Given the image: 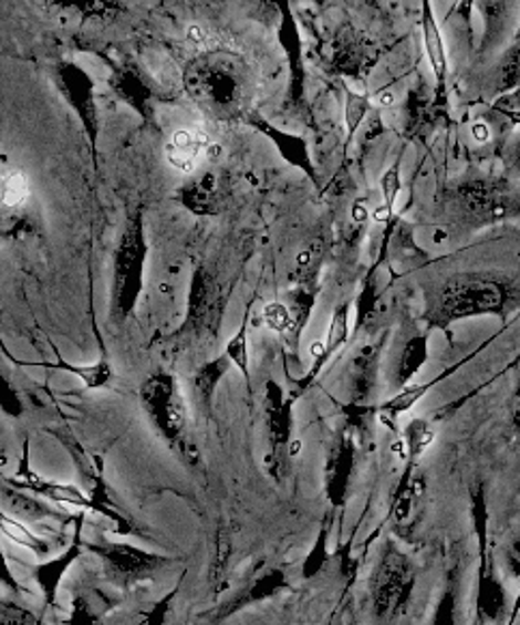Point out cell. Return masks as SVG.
<instances>
[{
    "instance_id": "cell-22",
    "label": "cell",
    "mask_w": 520,
    "mask_h": 625,
    "mask_svg": "<svg viewBox=\"0 0 520 625\" xmlns=\"http://www.w3.org/2000/svg\"><path fill=\"white\" fill-rule=\"evenodd\" d=\"M112 86L123 102H127L143 118H149L150 111H153L150 108L153 95H150L149 84L143 80V75L132 67H118L114 72V77H112Z\"/></svg>"
},
{
    "instance_id": "cell-44",
    "label": "cell",
    "mask_w": 520,
    "mask_h": 625,
    "mask_svg": "<svg viewBox=\"0 0 520 625\" xmlns=\"http://www.w3.org/2000/svg\"><path fill=\"white\" fill-rule=\"evenodd\" d=\"M510 164H512V168H519L520 170V138L517 140V145L512 147V153H510Z\"/></svg>"
},
{
    "instance_id": "cell-25",
    "label": "cell",
    "mask_w": 520,
    "mask_h": 625,
    "mask_svg": "<svg viewBox=\"0 0 520 625\" xmlns=\"http://www.w3.org/2000/svg\"><path fill=\"white\" fill-rule=\"evenodd\" d=\"M2 503L11 514L18 515L27 522H43V520H61L67 518L65 512L54 510L52 506L43 503L38 497H29L24 492H18L13 486L2 490Z\"/></svg>"
},
{
    "instance_id": "cell-11",
    "label": "cell",
    "mask_w": 520,
    "mask_h": 625,
    "mask_svg": "<svg viewBox=\"0 0 520 625\" xmlns=\"http://www.w3.org/2000/svg\"><path fill=\"white\" fill-rule=\"evenodd\" d=\"M56 74H59V86L65 100L80 116L84 132L91 145L95 147L97 136H100V116H97V102H95V84L91 75L72 61H61L56 67Z\"/></svg>"
},
{
    "instance_id": "cell-18",
    "label": "cell",
    "mask_w": 520,
    "mask_h": 625,
    "mask_svg": "<svg viewBox=\"0 0 520 625\" xmlns=\"http://www.w3.org/2000/svg\"><path fill=\"white\" fill-rule=\"evenodd\" d=\"M9 486L31 490L33 494L56 501V503H67V506L91 510V497L89 494H84L80 488L70 486V483H56V481H50V479L39 478L38 473L31 471V467H29V456H24L20 471L13 478H9Z\"/></svg>"
},
{
    "instance_id": "cell-27",
    "label": "cell",
    "mask_w": 520,
    "mask_h": 625,
    "mask_svg": "<svg viewBox=\"0 0 520 625\" xmlns=\"http://www.w3.org/2000/svg\"><path fill=\"white\" fill-rule=\"evenodd\" d=\"M344 123H346V145L353 143L360 125L364 123L366 114L371 111V95L357 93L349 84H344Z\"/></svg>"
},
{
    "instance_id": "cell-36",
    "label": "cell",
    "mask_w": 520,
    "mask_h": 625,
    "mask_svg": "<svg viewBox=\"0 0 520 625\" xmlns=\"http://www.w3.org/2000/svg\"><path fill=\"white\" fill-rule=\"evenodd\" d=\"M2 531L9 538H13L18 544H24L27 549H31V551L38 552V554H45L48 552V544L41 538H38L35 533H31L27 527H22L18 520H13V518L2 515Z\"/></svg>"
},
{
    "instance_id": "cell-16",
    "label": "cell",
    "mask_w": 520,
    "mask_h": 625,
    "mask_svg": "<svg viewBox=\"0 0 520 625\" xmlns=\"http://www.w3.org/2000/svg\"><path fill=\"white\" fill-rule=\"evenodd\" d=\"M422 38L428 54L430 70L435 74V106L446 108L447 104V52L441 29L433 13L430 2H422Z\"/></svg>"
},
{
    "instance_id": "cell-4",
    "label": "cell",
    "mask_w": 520,
    "mask_h": 625,
    "mask_svg": "<svg viewBox=\"0 0 520 625\" xmlns=\"http://www.w3.org/2000/svg\"><path fill=\"white\" fill-rule=\"evenodd\" d=\"M417 583V570L409 556L392 542L371 576L372 608L378 619H394L409 606L413 588Z\"/></svg>"
},
{
    "instance_id": "cell-38",
    "label": "cell",
    "mask_w": 520,
    "mask_h": 625,
    "mask_svg": "<svg viewBox=\"0 0 520 625\" xmlns=\"http://www.w3.org/2000/svg\"><path fill=\"white\" fill-rule=\"evenodd\" d=\"M492 111L499 112L501 116H506L512 125H520V88L501 93L492 102Z\"/></svg>"
},
{
    "instance_id": "cell-10",
    "label": "cell",
    "mask_w": 520,
    "mask_h": 625,
    "mask_svg": "<svg viewBox=\"0 0 520 625\" xmlns=\"http://www.w3.org/2000/svg\"><path fill=\"white\" fill-rule=\"evenodd\" d=\"M323 59L327 61L330 70L340 77L366 82L372 67L378 61V50L353 27H346L332 39Z\"/></svg>"
},
{
    "instance_id": "cell-29",
    "label": "cell",
    "mask_w": 520,
    "mask_h": 625,
    "mask_svg": "<svg viewBox=\"0 0 520 625\" xmlns=\"http://www.w3.org/2000/svg\"><path fill=\"white\" fill-rule=\"evenodd\" d=\"M435 441V426L428 419H413L405 430V449L409 465H417L424 451Z\"/></svg>"
},
{
    "instance_id": "cell-37",
    "label": "cell",
    "mask_w": 520,
    "mask_h": 625,
    "mask_svg": "<svg viewBox=\"0 0 520 625\" xmlns=\"http://www.w3.org/2000/svg\"><path fill=\"white\" fill-rule=\"evenodd\" d=\"M0 625H41V619L24 606H18L13 602H2Z\"/></svg>"
},
{
    "instance_id": "cell-13",
    "label": "cell",
    "mask_w": 520,
    "mask_h": 625,
    "mask_svg": "<svg viewBox=\"0 0 520 625\" xmlns=\"http://www.w3.org/2000/svg\"><path fill=\"white\" fill-rule=\"evenodd\" d=\"M218 153L220 147L211 140L209 132L202 125H186L177 129L166 145L168 164L184 175L194 173L202 164V159H211Z\"/></svg>"
},
{
    "instance_id": "cell-28",
    "label": "cell",
    "mask_w": 520,
    "mask_h": 625,
    "mask_svg": "<svg viewBox=\"0 0 520 625\" xmlns=\"http://www.w3.org/2000/svg\"><path fill=\"white\" fill-rule=\"evenodd\" d=\"M250 310L252 303L248 305V312L239 325L237 333L228 340L226 344V357L232 362V366L241 372V376L250 385V351H248V325H250Z\"/></svg>"
},
{
    "instance_id": "cell-39",
    "label": "cell",
    "mask_w": 520,
    "mask_h": 625,
    "mask_svg": "<svg viewBox=\"0 0 520 625\" xmlns=\"http://www.w3.org/2000/svg\"><path fill=\"white\" fill-rule=\"evenodd\" d=\"M67 625H104L102 617L93 611V606L89 604L86 597H75L72 602V611H70V619Z\"/></svg>"
},
{
    "instance_id": "cell-6",
    "label": "cell",
    "mask_w": 520,
    "mask_h": 625,
    "mask_svg": "<svg viewBox=\"0 0 520 625\" xmlns=\"http://www.w3.org/2000/svg\"><path fill=\"white\" fill-rule=\"evenodd\" d=\"M141 403L159 435L170 442L184 441L187 428V405L177 378L168 372H157L143 383Z\"/></svg>"
},
{
    "instance_id": "cell-45",
    "label": "cell",
    "mask_w": 520,
    "mask_h": 625,
    "mask_svg": "<svg viewBox=\"0 0 520 625\" xmlns=\"http://www.w3.org/2000/svg\"><path fill=\"white\" fill-rule=\"evenodd\" d=\"M514 424L520 430V376H519V387H517V394H514Z\"/></svg>"
},
{
    "instance_id": "cell-1",
    "label": "cell",
    "mask_w": 520,
    "mask_h": 625,
    "mask_svg": "<svg viewBox=\"0 0 520 625\" xmlns=\"http://www.w3.org/2000/svg\"><path fill=\"white\" fill-rule=\"evenodd\" d=\"M184 86L191 102L214 121H235L250 104L248 65L223 48L196 56L184 72Z\"/></svg>"
},
{
    "instance_id": "cell-32",
    "label": "cell",
    "mask_w": 520,
    "mask_h": 625,
    "mask_svg": "<svg viewBox=\"0 0 520 625\" xmlns=\"http://www.w3.org/2000/svg\"><path fill=\"white\" fill-rule=\"evenodd\" d=\"M230 364H232V362H230L228 357H220V360L209 362L207 366H202V368L198 369V374H196L194 383H196V389H198L200 400H202L205 405H211L214 394H216V389H218V385H220L223 374H226L228 368H230Z\"/></svg>"
},
{
    "instance_id": "cell-26",
    "label": "cell",
    "mask_w": 520,
    "mask_h": 625,
    "mask_svg": "<svg viewBox=\"0 0 520 625\" xmlns=\"http://www.w3.org/2000/svg\"><path fill=\"white\" fill-rule=\"evenodd\" d=\"M80 552H82V546H80V542H75L61 556H54V559L41 563L35 570V579H38V585L41 587L43 597H45V604H54L59 585H61L65 572L72 567V563L80 556Z\"/></svg>"
},
{
    "instance_id": "cell-24",
    "label": "cell",
    "mask_w": 520,
    "mask_h": 625,
    "mask_svg": "<svg viewBox=\"0 0 520 625\" xmlns=\"http://www.w3.org/2000/svg\"><path fill=\"white\" fill-rule=\"evenodd\" d=\"M179 200L194 216H216L218 213V177L205 173L200 179L191 181L179 191Z\"/></svg>"
},
{
    "instance_id": "cell-40",
    "label": "cell",
    "mask_w": 520,
    "mask_h": 625,
    "mask_svg": "<svg viewBox=\"0 0 520 625\" xmlns=\"http://www.w3.org/2000/svg\"><path fill=\"white\" fill-rule=\"evenodd\" d=\"M61 4H63V2H61ZM63 7H72L74 11L84 13V18L112 15L114 11H118V9H121L116 2H102V0H93V2H72V4H63Z\"/></svg>"
},
{
    "instance_id": "cell-8",
    "label": "cell",
    "mask_w": 520,
    "mask_h": 625,
    "mask_svg": "<svg viewBox=\"0 0 520 625\" xmlns=\"http://www.w3.org/2000/svg\"><path fill=\"white\" fill-rule=\"evenodd\" d=\"M264 403H267V437L271 445L269 473L280 481L289 473L295 449L301 447L299 442L293 441L295 398H287L280 385L275 381H269L264 387Z\"/></svg>"
},
{
    "instance_id": "cell-21",
    "label": "cell",
    "mask_w": 520,
    "mask_h": 625,
    "mask_svg": "<svg viewBox=\"0 0 520 625\" xmlns=\"http://www.w3.org/2000/svg\"><path fill=\"white\" fill-rule=\"evenodd\" d=\"M349 335H351V301H344L335 308L332 323H330V332L323 340V355L312 364L310 372L299 381V394L316 381V376L327 366V362L349 342Z\"/></svg>"
},
{
    "instance_id": "cell-7",
    "label": "cell",
    "mask_w": 520,
    "mask_h": 625,
    "mask_svg": "<svg viewBox=\"0 0 520 625\" xmlns=\"http://www.w3.org/2000/svg\"><path fill=\"white\" fill-rule=\"evenodd\" d=\"M104 565L106 579L112 585L123 588L136 587L145 581H150L157 572H162L170 559L162 554L143 551L123 542H104L91 546Z\"/></svg>"
},
{
    "instance_id": "cell-9",
    "label": "cell",
    "mask_w": 520,
    "mask_h": 625,
    "mask_svg": "<svg viewBox=\"0 0 520 625\" xmlns=\"http://www.w3.org/2000/svg\"><path fill=\"white\" fill-rule=\"evenodd\" d=\"M465 216L476 223L508 220L520 216V194L508 181H469L456 189Z\"/></svg>"
},
{
    "instance_id": "cell-17",
    "label": "cell",
    "mask_w": 520,
    "mask_h": 625,
    "mask_svg": "<svg viewBox=\"0 0 520 625\" xmlns=\"http://www.w3.org/2000/svg\"><path fill=\"white\" fill-rule=\"evenodd\" d=\"M501 335V332L495 333L492 337H488L486 342H483L480 348H476L471 355H467L465 360H460L458 364H454L451 368H447L446 372H441L437 378H433L430 383H424V385H409V387H405V389H401L392 400H387L385 405L378 406V419H381V424H385V426H389V428H396V421H398V417L401 415H405L407 410H410L413 406L417 405L435 385H439L441 381H446L447 376H451L454 372L458 368H462L467 362H471L480 351H483L488 344H492L497 337Z\"/></svg>"
},
{
    "instance_id": "cell-42",
    "label": "cell",
    "mask_w": 520,
    "mask_h": 625,
    "mask_svg": "<svg viewBox=\"0 0 520 625\" xmlns=\"http://www.w3.org/2000/svg\"><path fill=\"white\" fill-rule=\"evenodd\" d=\"M4 403H2V408L9 413V415H13V417H18L20 413H22V405L18 403V398H15V392H13V387L7 383L4 385V398H2Z\"/></svg>"
},
{
    "instance_id": "cell-43",
    "label": "cell",
    "mask_w": 520,
    "mask_h": 625,
    "mask_svg": "<svg viewBox=\"0 0 520 625\" xmlns=\"http://www.w3.org/2000/svg\"><path fill=\"white\" fill-rule=\"evenodd\" d=\"M471 134H474L476 143H480V145L490 140V129H488L486 123H476V125L471 127Z\"/></svg>"
},
{
    "instance_id": "cell-5",
    "label": "cell",
    "mask_w": 520,
    "mask_h": 625,
    "mask_svg": "<svg viewBox=\"0 0 520 625\" xmlns=\"http://www.w3.org/2000/svg\"><path fill=\"white\" fill-rule=\"evenodd\" d=\"M471 518L478 533L480 546V570H478V617L483 624L499 622L508 611V593L501 576L495 570L492 556L488 551V506L482 483H476L471 490Z\"/></svg>"
},
{
    "instance_id": "cell-20",
    "label": "cell",
    "mask_w": 520,
    "mask_h": 625,
    "mask_svg": "<svg viewBox=\"0 0 520 625\" xmlns=\"http://www.w3.org/2000/svg\"><path fill=\"white\" fill-rule=\"evenodd\" d=\"M248 123L259 129L260 134H264L275 148L282 153V157L293 164L299 170H303L314 184L319 181V173L312 164V157H310V148H308V143L305 138H301L298 134H291V132H284L280 127H273L269 121H264L259 114L254 116H248Z\"/></svg>"
},
{
    "instance_id": "cell-2",
    "label": "cell",
    "mask_w": 520,
    "mask_h": 625,
    "mask_svg": "<svg viewBox=\"0 0 520 625\" xmlns=\"http://www.w3.org/2000/svg\"><path fill=\"white\" fill-rule=\"evenodd\" d=\"M514 296V282L503 275L460 273L446 280L437 291L435 305L428 312V323L437 330H449L454 323L474 316H506Z\"/></svg>"
},
{
    "instance_id": "cell-33",
    "label": "cell",
    "mask_w": 520,
    "mask_h": 625,
    "mask_svg": "<svg viewBox=\"0 0 520 625\" xmlns=\"http://www.w3.org/2000/svg\"><path fill=\"white\" fill-rule=\"evenodd\" d=\"M0 196H2V207L4 209L22 207L29 200V196H31V181H29L27 173L13 170V173L4 175Z\"/></svg>"
},
{
    "instance_id": "cell-19",
    "label": "cell",
    "mask_w": 520,
    "mask_h": 625,
    "mask_svg": "<svg viewBox=\"0 0 520 625\" xmlns=\"http://www.w3.org/2000/svg\"><path fill=\"white\" fill-rule=\"evenodd\" d=\"M287 587H289V576L282 567H262L252 576L248 587L237 591V595L223 604L222 611L218 613V619L239 613L241 608H248L252 604H259L262 600H269Z\"/></svg>"
},
{
    "instance_id": "cell-12",
    "label": "cell",
    "mask_w": 520,
    "mask_h": 625,
    "mask_svg": "<svg viewBox=\"0 0 520 625\" xmlns=\"http://www.w3.org/2000/svg\"><path fill=\"white\" fill-rule=\"evenodd\" d=\"M222 293L214 275L200 264L191 275L189 301H187L186 330L200 335L214 327V321L222 314Z\"/></svg>"
},
{
    "instance_id": "cell-31",
    "label": "cell",
    "mask_w": 520,
    "mask_h": 625,
    "mask_svg": "<svg viewBox=\"0 0 520 625\" xmlns=\"http://www.w3.org/2000/svg\"><path fill=\"white\" fill-rule=\"evenodd\" d=\"M403 179H401V159L381 177V194H383V205L374 209V220L389 221L394 216L396 198L401 194Z\"/></svg>"
},
{
    "instance_id": "cell-41",
    "label": "cell",
    "mask_w": 520,
    "mask_h": 625,
    "mask_svg": "<svg viewBox=\"0 0 520 625\" xmlns=\"http://www.w3.org/2000/svg\"><path fill=\"white\" fill-rule=\"evenodd\" d=\"M506 567L510 574L520 576V540H514L506 551Z\"/></svg>"
},
{
    "instance_id": "cell-3",
    "label": "cell",
    "mask_w": 520,
    "mask_h": 625,
    "mask_svg": "<svg viewBox=\"0 0 520 625\" xmlns=\"http://www.w3.org/2000/svg\"><path fill=\"white\" fill-rule=\"evenodd\" d=\"M147 237L143 216H136L134 221L123 232L116 254H114V287H112V312L116 319H127L145 287V264H147Z\"/></svg>"
},
{
    "instance_id": "cell-15",
    "label": "cell",
    "mask_w": 520,
    "mask_h": 625,
    "mask_svg": "<svg viewBox=\"0 0 520 625\" xmlns=\"http://www.w3.org/2000/svg\"><path fill=\"white\" fill-rule=\"evenodd\" d=\"M280 13H282V24H280V43L284 48V54L289 59V67H291V86H289V95H291V104L299 108L303 104L305 97V63H303V45H301V35H299L298 22L295 15L291 11L289 2L280 4Z\"/></svg>"
},
{
    "instance_id": "cell-30",
    "label": "cell",
    "mask_w": 520,
    "mask_h": 625,
    "mask_svg": "<svg viewBox=\"0 0 520 625\" xmlns=\"http://www.w3.org/2000/svg\"><path fill=\"white\" fill-rule=\"evenodd\" d=\"M48 368H61L72 372L75 376L82 378V383L89 387V389H102L106 387L112 381V366L108 360H100L97 364L93 366H74V364H67L59 357L56 364H43Z\"/></svg>"
},
{
    "instance_id": "cell-14",
    "label": "cell",
    "mask_w": 520,
    "mask_h": 625,
    "mask_svg": "<svg viewBox=\"0 0 520 625\" xmlns=\"http://www.w3.org/2000/svg\"><path fill=\"white\" fill-rule=\"evenodd\" d=\"M355 460H357L355 439L346 430L337 437V441L330 451L327 467H325V492L334 508H342L346 503L349 488L353 481V471H355Z\"/></svg>"
},
{
    "instance_id": "cell-23",
    "label": "cell",
    "mask_w": 520,
    "mask_h": 625,
    "mask_svg": "<svg viewBox=\"0 0 520 625\" xmlns=\"http://www.w3.org/2000/svg\"><path fill=\"white\" fill-rule=\"evenodd\" d=\"M428 333H419L413 335L409 342L403 346L396 364H394V372H392V383L398 389L409 387L410 378L424 368V364L428 362Z\"/></svg>"
},
{
    "instance_id": "cell-35",
    "label": "cell",
    "mask_w": 520,
    "mask_h": 625,
    "mask_svg": "<svg viewBox=\"0 0 520 625\" xmlns=\"http://www.w3.org/2000/svg\"><path fill=\"white\" fill-rule=\"evenodd\" d=\"M262 321L269 330L287 337L293 332V312L284 301H269L262 310Z\"/></svg>"
},
{
    "instance_id": "cell-34",
    "label": "cell",
    "mask_w": 520,
    "mask_h": 625,
    "mask_svg": "<svg viewBox=\"0 0 520 625\" xmlns=\"http://www.w3.org/2000/svg\"><path fill=\"white\" fill-rule=\"evenodd\" d=\"M458 624V576L456 572L449 574L446 588L437 602L433 625H456Z\"/></svg>"
}]
</instances>
